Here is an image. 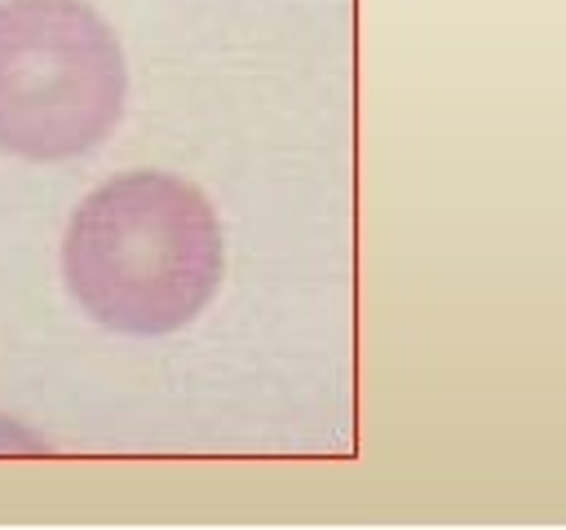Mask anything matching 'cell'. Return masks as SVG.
<instances>
[{
	"instance_id": "1",
	"label": "cell",
	"mask_w": 566,
	"mask_h": 530,
	"mask_svg": "<svg viewBox=\"0 0 566 530\" xmlns=\"http://www.w3.org/2000/svg\"><path fill=\"white\" fill-rule=\"evenodd\" d=\"M62 274L80 309L106 331L168 336L217 296V212L199 186L172 172H119L75 208Z\"/></svg>"
},
{
	"instance_id": "2",
	"label": "cell",
	"mask_w": 566,
	"mask_h": 530,
	"mask_svg": "<svg viewBox=\"0 0 566 530\" xmlns=\"http://www.w3.org/2000/svg\"><path fill=\"white\" fill-rule=\"evenodd\" d=\"M124 93V49L93 4L0 0V150L75 159L119 124Z\"/></svg>"
},
{
	"instance_id": "3",
	"label": "cell",
	"mask_w": 566,
	"mask_h": 530,
	"mask_svg": "<svg viewBox=\"0 0 566 530\" xmlns=\"http://www.w3.org/2000/svg\"><path fill=\"white\" fill-rule=\"evenodd\" d=\"M35 451H44V442L27 433V424L0 415V455H35Z\"/></svg>"
}]
</instances>
